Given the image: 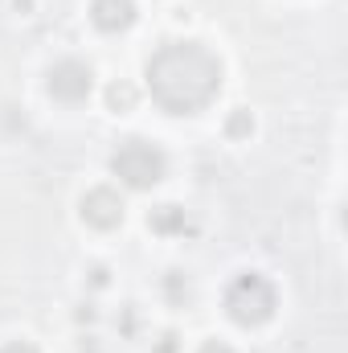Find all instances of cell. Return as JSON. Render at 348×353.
<instances>
[{
    "label": "cell",
    "instance_id": "cell-10",
    "mask_svg": "<svg viewBox=\"0 0 348 353\" xmlns=\"http://www.w3.org/2000/svg\"><path fill=\"white\" fill-rule=\"evenodd\" d=\"M226 132H230V136H250V132H254V119H250V111H234V115L226 119Z\"/></svg>",
    "mask_w": 348,
    "mask_h": 353
},
{
    "label": "cell",
    "instance_id": "cell-5",
    "mask_svg": "<svg viewBox=\"0 0 348 353\" xmlns=\"http://www.w3.org/2000/svg\"><path fill=\"white\" fill-rule=\"evenodd\" d=\"M83 222H90L94 230H111L123 222V197L111 185H94L83 197Z\"/></svg>",
    "mask_w": 348,
    "mask_h": 353
},
{
    "label": "cell",
    "instance_id": "cell-8",
    "mask_svg": "<svg viewBox=\"0 0 348 353\" xmlns=\"http://www.w3.org/2000/svg\"><path fill=\"white\" fill-rule=\"evenodd\" d=\"M107 103H111L115 111H131V107H135V87H131V83H111Z\"/></svg>",
    "mask_w": 348,
    "mask_h": 353
},
{
    "label": "cell",
    "instance_id": "cell-12",
    "mask_svg": "<svg viewBox=\"0 0 348 353\" xmlns=\"http://www.w3.org/2000/svg\"><path fill=\"white\" fill-rule=\"evenodd\" d=\"M197 353H234V350H230L226 341H205V345H201Z\"/></svg>",
    "mask_w": 348,
    "mask_h": 353
},
{
    "label": "cell",
    "instance_id": "cell-1",
    "mask_svg": "<svg viewBox=\"0 0 348 353\" xmlns=\"http://www.w3.org/2000/svg\"><path fill=\"white\" fill-rule=\"evenodd\" d=\"M144 79H148L152 99L168 115H193V111H201L217 99L221 62L201 41H168L148 58Z\"/></svg>",
    "mask_w": 348,
    "mask_h": 353
},
{
    "label": "cell",
    "instance_id": "cell-7",
    "mask_svg": "<svg viewBox=\"0 0 348 353\" xmlns=\"http://www.w3.org/2000/svg\"><path fill=\"white\" fill-rule=\"evenodd\" d=\"M148 226H152L156 234H184L188 218H184L180 205H156V210L148 214Z\"/></svg>",
    "mask_w": 348,
    "mask_h": 353
},
{
    "label": "cell",
    "instance_id": "cell-11",
    "mask_svg": "<svg viewBox=\"0 0 348 353\" xmlns=\"http://www.w3.org/2000/svg\"><path fill=\"white\" fill-rule=\"evenodd\" d=\"M0 353H37V345H29V341H8Z\"/></svg>",
    "mask_w": 348,
    "mask_h": 353
},
{
    "label": "cell",
    "instance_id": "cell-9",
    "mask_svg": "<svg viewBox=\"0 0 348 353\" xmlns=\"http://www.w3.org/2000/svg\"><path fill=\"white\" fill-rule=\"evenodd\" d=\"M164 288H168V300H173V304H188V296H193V283H188L180 271H168V275H164Z\"/></svg>",
    "mask_w": 348,
    "mask_h": 353
},
{
    "label": "cell",
    "instance_id": "cell-3",
    "mask_svg": "<svg viewBox=\"0 0 348 353\" xmlns=\"http://www.w3.org/2000/svg\"><path fill=\"white\" fill-rule=\"evenodd\" d=\"M111 173L119 176L127 189H152V185H160L164 173H168V157H164L152 140L127 136V140H119V148L111 152Z\"/></svg>",
    "mask_w": 348,
    "mask_h": 353
},
{
    "label": "cell",
    "instance_id": "cell-2",
    "mask_svg": "<svg viewBox=\"0 0 348 353\" xmlns=\"http://www.w3.org/2000/svg\"><path fill=\"white\" fill-rule=\"evenodd\" d=\"M274 308H279V296H274V283L266 275L242 271V275L230 279V288H226V312H230L234 325L259 329V325H266L274 316Z\"/></svg>",
    "mask_w": 348,
    "mask_h": 353
},
{
    "label": "cell",
    "instance_id": "cell-6",
    "mask_svg": "<svg viewBox=\"0 0 348 353\" xmlns=\"http://www.w3.org/2000/svg\"><path fill=\"white\" fill-rule=\"evenodd\" d=\"M90 21L102 33H123L135 25V0H90Z\"/></svg>",
    "mask_w": 348,
    "mask_h": 353
},
{
    "label": "cell",
    "instance_id": "cell-4",
    "mask_svg": "<svg viewBox=\"0 0 348 353\" xmlns=\"http://www.w3.org/2000/svg\"><path fill=\"white\" fill-rule=\"evenodd\" d=\"M94 87V74H90L87 62H78V58H62V62H54L50 66V94L54 99H62V103H83Z\"/></svg>",
    "mask_w": 348,
    "mask_h": 353
}]
</instances>
